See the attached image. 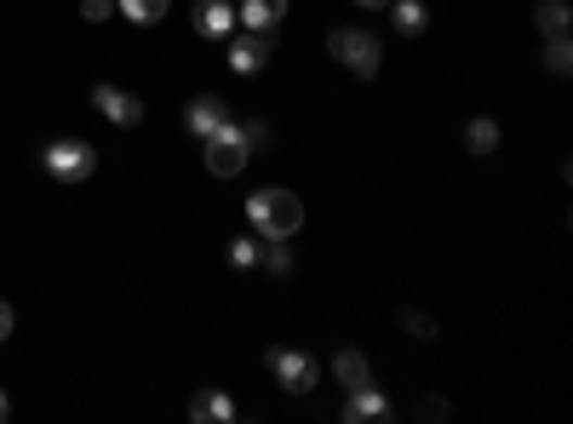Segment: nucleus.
<instances>
[{
    "label": "nucleus",
    "mask_w": 573,
    "mask_h": 424,
    "mask_svg": "<svg viewBox=\"0 0 573 424\" xmlns=\"http://www.w3.org/2000/svg\"><path fill=\"white\" fill-rule=\"evenodd\" d=\"M247 218L264 241H293L304 230V201L293 190H258L247 195Z\"/></svg>",
    "instance_id": "f257e3e1"
},
{
    "label": "nucleus",
    "mask_w": 573,
    "mask_h": 424,
    "mask_svg": "<svg viewBox=\"0 0 573 424\" xmlns=\"http://www.w3.org/2000/svg\"><path fill=\"white\" fill-rule=\"evenodd\" d=\"M201 150H207V172L213 178H241L247 160H253V144H247V132H241L235 120H224L218 132L201 138Z\"/></svg>",
    "instance_id": "f03ea898"
},
{
    "label": "nucleus",
    "mask_w": 573,
    "mask_h": 424,
    "mask_svg": "<svg viewBox=\"0 0 573 424\" xmlns=\"http://www.w3.org/2000/svg\"><path fill=\"white\" fill-rule=\"evenodd\" d=\"M40 167H47V178H58V184H80V178L98 172V150L87 138H58V144L40 150Z\"/></svg>",
    "instance_id": "7ed1b4c3"
},
{
    "label": "nucleus",
    "mask_w": 573,
    "mask_h": 424,
    "mask_svg": "<svg viewBox=\"0 0 573 424\" xmlns=\"http://www.w3.org/2000/svg\"><path fill=\"white\" fill-rule=\"evenodd\" d=\"M327 52H333L351 75H361V80H373V75H379V64H384L379 40L367 35V29H333V35H327Z\"/></svg>",
    "instance_id": "20e7f679"
},
{
    "label": "nucleus",
    "mask_w": 573,
    "mask_h": 424,
    "mask_svg": "<svg viewBox=\"0 0 573 424\" xmlns=\"http://www.w3.org/2000/svg\"><path fill=\"white\" fill-rule=\"evenodd\" d=\"M264 368L276 373V385H281L286 396L316 390V361H310V350H286V345H276V350H264Z\"/></svg>",
    "instance_id": "39448f33"
},
{
    "label": "nucleus",
    "mask_w": 573,
    "mask_h": 424,
    "mask_svg": "<svg viewBox=\"0 0 573 424\" xmlns=\"http://www.w3.org/2000/svg\"><path fill=\"white\" fill-rule=\"evenodd\" d=\"M344 424H391L396 408H391V396L373 390V385H356L351 396H344V408H339Z\"/></svg>",
    "instance_id": "423d86ee"
},
{
    "label": "nucleus",
    "mask_w": 573,
    "mask_h": 424,
    "mask_svg": "<svg viewBox=\"0 0 573 424\" xmlns=\"http://www.w3.org/2000/svg\"><path fill=\"white\" fill-rule=\"evenodd\" d=\"M92 110L104 115V120H115V127H138V120H143L138 98L120 92V87H110V80H104V87H92Z\"/></svg>",
    "instance_id": "0eeeda50"
},
{
    "label": "nucleus",
    "mask_w": 573,
    "mask_h": 424,
    "mask_svg": "<svg viewBox=\"0 0 573 424\" xmlns=\"http://www.w3.org/2000/svg\"><path fill=\"white\" fill-rule=\"evenodd\" d=\"M264 64H270V35H258V29L230 35V69L235 75H258Z\"/></svg>",
    "instance_id": "6e6552de"
},
{
    "label": "nucleus",
    "mask_w": 573,
    "mask_h": 424,
    "mask_svg": "<svg viewBox=\"0 0 573 424\" xmlns=\"http://www.w3.org/2000/svg\"><path fill=\"white\" fill-rule=\"evenodd\" d=\"M195 35L201 40H230L235 35V7L230 0H195Z\"/></svg>",
    "instance_id": "1a4fd4ad"
},
{
    "label": "nucleus",
    "mask_w": 573,
    "mask_h": 424,
    "mask_svg": "<svg viewBox=\"0 0 573 424\" xmlns=\"http://www.w3.org/2000/svg\"><path fill=\"white\" fill-rule=\"evenodd\" d=\"M183 120H190V132H195V138H207V132H218L224 120H230V104L207 92V98H195V104H190V115H183Z\"/></svg>",
    "instance_id": "9d476101"
},
{
    "label": "nucleus",
    "mask_w": 573,
    "mask_h": 424,
    "mask_svg": "<svg viewBox=\"0 0 573 424\" xmlns=\"http://www.w3.org/2000/svg\"><path fill=\"white\" fill-rule=\"evenodd\" d=\"M241 24H247V29H258V35H270L276 24H281V17H286V0H241Z\"/></svg>",
    "instance_id": "9b49d317"
},
{
    "label": "nucleus",
    "mask_w": 573,
    "mask_h": 424,
    "mask_svg": "<svg viewBox=\"0 0 573 424\" xmlns=\"http://www.w3.org/2000/svg\"><path fill=\"white\" fill-rule=\"evenodd\" d=\"M190 419H201V424H230L235 419V401L224 396V390H201L190 401Z\"/></svg>",
    "instance_id": "f8f14e48"
},
{
    "label": "nucleus",
    "mask_w": 573,
    "mask_h": 424,
    "mask_svg": "<svg viewBox=\"0 0 573 424\" xmlns=\"http://www.w3.org/2000/svg\"><path fill=\"white\" fill-rule=\"evenodd\" d=\"M167 7H173V0H115V12L127 17V24H143V29L161 24V17H167Z\"/></svg>",
    "instance_id": "ddd939ff"
},
{
    "label": "nucleus",
    "mask_w": 573,
    "mask_h": 424,
    "mask_svg": "<svg viewBox=\"0 0 573 424\" xmlns=\"http://www.w3.org/2000/svg\"><path fill=\"white\" fill-rule=\"evenodd\" d=\"M464 150L470 155H494L499 150V120H487V115L470 120V127H464Z\"/></svg>",
    "instance_id": "4468645a"
},
{
    "label": "nucleus",
    "mask_w": 573,
    "mask_h": 424,
    "mask_svg": "<svg viewBox=\"0 0 573 424\" xmlns=\"http://www.w3.org/2000/svg\"><path fill=\"white\" fill-rule=\"evenodd\" d=\"M333 378H339L344 390L367 385V356H361V350H339V356H333Z\"/></svg>",
    "instance_id": "2eb2a0df"
},
{
    "label": "nucleus",
    "mask_w": 573,
    "mask_h": 424,
    "mask_svg": "<svg viewBox=\"0 0 573 424\" xmlns=\"http://www.w3.org/2000/svg\"><path fill=\"white\" fill-rule=\"evenodd\" d=\"M391 17H396V29H402V35H424V24H430V12L419 7V0H396Z\"/></svg>",
    "instance_id": "dca6fc26"
},
{
    "label": "nucleus",
    "mask_w": 573,
    "mask_h": 424,
    "mask_svg": "<svg viewBox=\"0 0 573 424\" xmlns=\"http://www.w3.org/2000/svg\"><path fill=\"white\" fill-rule=\"evenodd\" d=\"M539 29L545 35H568V0H545V7H539Z\"/></svg>",
    "instance_id": "f3484780"
},
{
    "label": "nucleus",
    "mask_w": 573,
    "mask_h": 424,
    "mask_svg": "<svg viewBox=\"0 0 573 424\" xmlns=\"http://www.w3.org/2000/svg\"><path fill=\"white\" fill-rule=\"evenodd\" d=\"M545 69H550V75H568V69H573L568 35H550V47H545Z\"/></svg>",
    "instance_id": "a211bd4d"
},
{
    "label": "nucleus",
    "mask_w": 573,
    "mask_h": 424,
    "mask_svg": "<svg viewBox=\"0 0 573 424\" xmlns=\"http://www.w3.org/2000/svg\"><path fill=\"white\" fill-rule=\"evenodd\" d=\"M230 265H235V270H253V265H258V241H253V235L230 241Z\"/></svg>",
    "instance_id": "6ab92c4d"
},
{
    "label": "nucleus",
    "mask_w": 573,
    "mask_h": 424,
    "mask_svg": "<svg viewBox=\"0 0 573 424\" xmlns=\"http://www.w3.org/2000/svg\"><path fill=\"white\" fill-rule=\"evenodd\" d=\"M80 17H87V24H110V17H115V0H80Z\"/></svg>",
    "instance_id": "aec40b11"
},
{
    "label": "nucleus",
    "mask_w": 573,
    "mask_h": 424,
    "mask_svg": "<svg viewBox=\"0 0 573 424\" xmlns=\"http://www.w3.org/2000/svg\"><path fill=\"white\" fill-rule=\"evenodd\" d=\"M402 327H407V333H419V338H436V321L419 316V310H402Z\"/></svg>",
    "instance_id": "412c9836"
},
{
    "label": "nucleus",
    "mask_w": 573,
    "mask_h": 424,
    "mask_svg": "<svg viewBox=\"0 0 573 424\" xmlns=\"http://www.w3.org/2000/svg\"><path fill=\"white\" fill-rule=\"evenodd\" d=\"M258 258H264V265H270L276 275H286V270H293V253H286V247H264Z\"/></svg>",
    "instance_id": "4be33fe9"
},
{
    "label": "nucleus",
    "mask_w": 573,
    "mask_h": 424,
    "mask_svg": "<svg viewBox=\"0 0 573 424\" xmlns=\"http://www.w3.org/2000/svg\"><path fill=\"white\" fill-rule=\"evenodd\" d=\"M241 132H247V144L258 150V144H270V127H264V120H241Z\"/></svg>",
    "instance_id": "5701e85b"
},
{
    "label": "nucleus",
    "mask_w": 573,
    "mask_h": 424,
    "mask_svg": "<svg viewBox=\"0 0 573 424\" xmlns=\"http://www.w3.org/2000/svg\"><path fill=\"white\" fill-rule=\"evenodd\" d=\"M442 413H447V401H436V396L419 401V419H442Z\"/></svg>",
    "instance_id": "b1692460"
},
{
    "label": "nucleus",
    "mask_w": 573,
    "mask_h": 424,
    "mask_svg": "<svg viewBox=\"0 0 573 424\" xmlns=\"http://www.w3.org/2000/svg\"><path fill=\"white\" fill-rule=\"evenodd\" d=\"M7 338H12V305L0 298V345H7Z\"/></svg>",
    "instance_id": "393cba45"
},
{
    "label": "nucleus",
    "mask_w": 573,
    "mask_h": 424,
    "mask_svg": "<svg viewBox=\"0 0 573 424\" xmlns=\"http://www.w3.org/2000/svg\"><path fill=\"white\" fill-rule=\"evenodd\" d=\"M356 7H367V12H384V7H391V0H356Z\"/></svg>",
    "instance_id": "a878e982"
},
{
    "label": "nucleus",
    "mask_w": 573,
    "mask_h": 424,
    "mask_svg": "<svg viewBox=\"0 0 573 424\" xmlns=\"http://www.w3.org/2000/svg\"><path fill=\"white\" fill-rule=\"evenodd\" d=\"M7 419H12V401H7V396H0V424H7Z\"/></svg>",
    "instance_id": "bb28decb"
}]
</instances>
